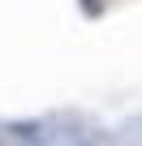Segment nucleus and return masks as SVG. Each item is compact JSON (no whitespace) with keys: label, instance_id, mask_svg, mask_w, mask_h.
I'll use <instances>...</instances> for the list:
<instances>
[{"label":"nucleus","instance_id":"f257e3e1","mask_svg":"<svg viewBox=\"0 0 142 146\" xmlns=\"http://www.w3.org/2000/svg\"><path fill=\"white\" fill-rule=\"evenodd\" d=\"M39 146H99V137L78 116H43V142Z\"/></svg>","mask_w":142,"mask_h":146},{"label":"nucleus","instance_id":"f03ea898","mask_svg":"<svg viewBox=\"0 0 142 146\" xmlns=\"http://www.w3.org/2000/svg\"><path fill=\"white\" fill-rule=\"evenodd\" d=\"M116 146H142V116H133L116 129Z\"/></svg>","mask_w":142,"mask_h":146}]
</instances>
